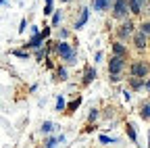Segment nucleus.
<instances>
[{"instance_id": "obj_1", "label": "nucleus", "mask_w": 150, "mask_h": 148, "mask_svg": "<svg viewBox=\"0 0 150 148\" xmlns=\"http://www.w3.org/2000/svg\"><path fill=\"white\" fill-rule=\"evenodd\" d=\"M127 8H129V0H117L115 2V15L117 19H123V17L127 15Z\"/></svg>"}, {"instance_id": "obj_2", "label": "nucleus", "mask_w": 150, "mask_h": 148, "mask_svg": "<svg viewBox=\"0 0 150 148\" xmlns=\"http://www.w3.org/2000/svg\"><path fill=\"white\" fill-rule=\"evenodd\" d=\"M56 50H59V54L65 59V61H69V63H73V59H75V54H73V50L67 46V44H63V42H59L56 44Z\"/></svg>"}, {"instance_id": "obj_3", "label": "nucleus", "mask_w": 150, "mask_h": 148, "mask_svg": "<svg viewBox=\"0 0 150 148\" xmlns=\"http://www.w3.org/2000/svg\"><path fill=\"white\" fill-rule=\"evenodd\" d=\"M108 69H110V73H112V75H117V73L123 69V59L119 57V54L110 59V65H108Z\"/></svg>"}, {"instance_id": "obj_4", "label": "nucleus", "mask_w": 150, "mask_h": 148, "mask_svg": "<svg viewBox=\"0 0 150 148\" xmlns=\"http://www.w3.org/2000/svg\"><path fill=\"white\" fill-rule=\"evenodd\" d=\"M148 71V67L146 65H142V63H136L134 67H131V73H134V75H138V77H144V73Z\"/></svg>"}, {"instance_id": "obj_5", "label": "nucleus", "mask_w": 150, "mask_h": 148, "mask_svg": "<svg viewBox=\"0 0 150 148\" xmlns=\"http://www.w3.org/2000/svg\"><path fill=\"white\" fill-rule=\"evenodd\" d=\"M131 29H134V25H131V21H127V23H123V25H121L119 35H121V38H125V35H129V33H131Z\"/></svg>"}, {"instance_id": "obj_6", "label": "nucleus", "mask_w": 150, "mask_h": 148, "mask_svg": "<svg viewBox=\"0 0 150 148\" xmlns=\"http://www.w3.org/2000/svg\"><path fill=\"white\" fill-rule=\"evenodd\" d=\"M142 2H146V0H129V8H131V13H140Z\"/></svg>"}, {"instance_id": "obj_7", "label": "nucleus", "mask_w": 150, "mask_h": 148, "mask_svg": "<svg viewBox=\"0 0 150 148\" xmlns=\"http://www.w3.org/2000/svg\"><path fill=\"white\" fill-rule=\"evenodd\" d=\"M86 21H88V8H83V11H81V17H79V21L75 23V27H77V29H79V27H83V25H86Z\"/></svg>"}, {"instance_id": "obj_8", "label": "nucleus", "mask_w": 150, "mask_h": 148, "mask_svg": "<svg viewBox=\"0 0 150 148\" xmlns=\"http://www.w3.org/2000/svg\"><path fill=\"white\" fill-rule=\"evenodd\" d=\"M136 46H138V48H144V46H146V35H144V31L136 35Z\"/></svg>"}, {"instance_id": "obj_9", "label": "nucleus", "mask_w": 150, "mask_h": 148, "mask_svg": "<svg viewBox=\"0 0 150 148\" xmlns=\"http://www.w3.org/2000/svg\"><path fill=\"white\" fill-rule=\"evenodd\" d=\"M108 6V0H94V8L96 11H104Z\"/></svg>"}, {"instance_id": "obj_10", "label": "nucleus", "mask_w": 150, "mask_h": 148, "mask_svg": "<svg viewBox=\"0 0 150 148\" xmlns=\"http://www.w3.org/2000/svg\"><path fill=\"white\" fill-rule=\"evenodd\" d=\"M94 77H96V73H94V69H92V67H88V69H86V79H83V81H86V84H90V81H92Z\"/></svg>"}, {"instance_id": "obj_11", "label": "nucleus", "mask_w": 150, "mask_h": 148, "mask_svg": "<svg viewBox=\"0 0 150 148\" xmlns=\"http://www.w3.org/2000/svg\"><path fill=\"white\" fill-rule=\"evenodd\" d=\"M44 40V35L40 33V35H33V38H31V42H29V46H40V42Z\"/></svg>"}, {"instance_id": "obj_12", "label": "nucleus", "mask_w": 150, "mask_h": 148, "mask_svg": "<svg viewBox=\"0 0 150 148\" xmlns=\"http://www.w3.org/2000/svg\"><path fill=\"white\" fill-rule=\"evenodd\" d=\"M112 50H115V54H119V57H121V54H125V48H123L121 44H115V46H112Z\"/></svg>"}, {"instance_id": "obj_13", "label": "nucleus", "mask_w": 150, "mask_h": 148, "mask_svg": "<svg viewBox=\"0 0 150 148\" xmlns=\"http://www.w3.org/2000/svg\"><path fill=\"white\" fill-rule=\"evenodd\" d=\"M127 134H129L131 140H136V132H134V127H131V125H127Z\"/></svg>"}, {"instance_id": "obj_14", "label": "nucleus", "mask_w": 150, "mask_h": 148, "mask_svg": "<svg viewBox=\"0 0 150 148\" xmlns=\"http://www.w3.org/2000/svg\"><path fill=\"white\" fill-rule=\"evenodd\" d=\"M142 117H146V119L150 117V106H144L142 108Z\"/></svg>"}, {"instance_id": "obj_15", "label": "nucleus", "mask_w": 150, "mask_h": 148, "mask_svg": "<svg viewBox=\"0 0 150 148\" xmlns=\"http://www.w3.org/2000/svg\"><path fill=\"white\" fill-rule=\"evenodd\" d=\"M142 31H144L146 35H150V23H144V25H142Z\"/></svg>"}, {"instance_id": "obj_16", "label": "nucleus", "mask_w": 150, "mask_h": 148, "mask_svg": "<svg viewBox=\"0 0 150 148\" xmlns=\"http://www.w3.org/2000/svg\"><path fill=\"white\" fill-rule=\"evenodd\" d=\"M46 2H48V4H46V8H44V13L48 15V13L52 11V0H46Z\"/></svg>"}, {"instance_id": "obj_17", "label": "nucleus", "mask_w": 150, "mask_h": 148, "mask_svg": "<svg viewBox=\"0 0 150 148\" xmlns=\"http://www.w3.org/2000/svg\"><path fill=\"white\" fill-rule=\"evenodd\" d=\"M56 108H59V110L65 108V100H63V98H59V102H56Z\"/></svg>"}, {"instance_id": "obj_18", "label": "nucleus", "mask_w": 150, "mask_h": 148, "mask_svg": "<svg viewBox=\"0 0 150 148\" xmlns=\"http://www.w3.org/2000/svg\"><path fill=\"white\" fill-rule=\"evenodd\" d=\"M42 129H44V132H50V129H52V123H48V121H46V123L42 125Z\"/></svg>"}, {"instance_id": "obj_19", "label": "nucleus", "mask_w": 150, "mask_h": 148, "mask_svg": "<svg viewBox=\"0 0 150 148\" xmlns=\"http://www.w3.org/2000/svg\"><path fill=\"white\" fill-rule=\"evenodd\" d=\"M54 146H56V140H48L46 142V148H54Z\"/></svg>"}, {"instance_id": "obj_20", "label": "nucleus", "mask_w": 150, "mask_h": 148, "mask_svg": "<svg viewBox=\"0 0 150 148\" xmlns=\"http://www.w3.org/2000/svg\"><path fill=\"white\" fill-rule=\"evenodd\" d=\"M100 142H104V144H106V142H112V140H110V138H106V136H100Z\"/></svg>"}, {"instance_id": "obj_21", "label": "nucleus", "mask_w": 150, "mask_h": 148, "mask_svg": "<svg viewBox=\"0 0 150 148\" xmlns=\"http://www.w3.org/2000/svg\"><path fill=\"white\" fill-rule=\"evenodd\" d=\"M148 88H150V79H148Z\"/></svg>"}]
</instances>
